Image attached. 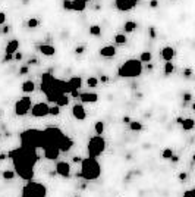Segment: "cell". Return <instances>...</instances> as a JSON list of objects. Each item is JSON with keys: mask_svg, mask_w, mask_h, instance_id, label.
<instances>
[{"mask_svg": "<svg viewBox=\"0 0 195 197\" xmlns=\"http://www.w3.org/2000/svg\"><path fill=\"white\" fill-rule=\"evenodd\" d=\"M7 158L12 159L15 166V174L19 178L25 181H31L34 178V166L40 159L37 149L21 146L19 149L10 150L7 153Z\"/></svg>", "mask_w": 195, "mask_h": 197, "instance_id": "cell-1", "label": "cell"}, {"mask_svg": "<svg viewBox=\"0 0 195 197\" xmlns=\"http://www.w3.org/2000/svg\"><path fill=\"white\" fill-rule=\"evenodd\" d=\"M101 175V166L97 158H84L81 160V172L77 174L78 178H84L85 181H95Z\"/></svg>", "mask_w": 195, "mask_h": 197, "instance_id": "cell-2", "label": "cell"}, {"mask_svg": "<svg viewBox=\"0 0 195 197\" xmlns=\"http://www.w3.org/2000/svg\"><path fill=\"white\" fill-rule=\"evenodd\" d=\"M141 74H142V63L139 59H128L117 69V75L120 78H136Z\"/></svg>", "mask_w": 195, "mask_h": 197, "instance_id": "cell-3", "label": "cell"}, {"mask_svg": "<svg viewBox=\"0 0 195 197\" xmlns=\"http://www.w3.org/2000/svg\"><path fill=\"white\" fill-rule=\"evenodd\" d=\"M19 140H21V146H24V147L41 149V146H43V132H41V129L30 128V129H25L19 134Z\"/></svg>", "mask_w": 195, "mask_h": 197, "instance_id": "cell-4", "label": "cell"}, {"mask_svg": "<svg viewBox=\"0 0 195 197\" xmlns=\"http://www.w3.org/2000/svg\"><path fill=\"white\" fill-rule=\"evenodd\" d=\"M41 132H43V146H41V149L44 146H48V144H56L57 146L60 143V140L65 137V132L57 126H47Z\"/></svg>", "mask_w": 195, "mask_h": 197, "instance_id": "cell-5", "label": "cell"}, {"mask_svg": "<svg viewBox=\"0 0 195 197\" xmlns=\"http://www.w3.org/2000/svg\"><path fill=\"white\" fill-rule=\"evenodd\" d=\"M47 196V188L46 185L40 184L37 181H27V184L22 187V194L21 197H46Z\"/></svg>", "mask_w": 195, "mask_h": 197, "instance_id": "cell-6", "label": "cell"}, {"mask_svg": "<svg viewBox=\"0 0 195 197\" xmlns=\"http://www.w3.org/2000/svg\"><path fill=\"white\" fill-rule=\"evenodd\" d=\"M87 150H88V156L98 158L106 150V140L103 138V135H95V137L90 138Z\"/></svg>", "mask_w": 195, "mask_h": 197, "instance_id": "cell-7", "label": "cell"}, {"mask_svg": "<svg viewBox=\"0 0 195 197\" xmlns=\"http://www.w3.org/2000/svg\"><path fill=\"white\" fill-rule=\"evenodd\" d=\"M31 106H32L31 97L24 96V97H21V99L15 103V113H16L18 116H25V115L31 110Z\"/></svg>", "mask_w": 195, "mask_h": 197, "instance_id": "cell-8", "label": "cell"}, {"mask_svg": "<svg viewBox=\"0 0 195 197\" xmlns=\"http://www.w3.org/2000/svg\"><path fill=\"white\" fill-rule=\"evenodd\" d=\"M48 110H50V106L47 103H43V102L35 103V105L31 106V115L34 118H44V116H47Z\"/></svg>", "mask_w": 195, "mask_h": 197, "instance_id": "cell-9", "label": "cell"}, {"mask_svg": "<svg viewBox=\"0 0 195 197\" xmlns=\"http://www.w3.org/2000/svg\"><path fill=\"white\" fill-rule=\"evenodd\" d=\"M138 4V0H115V7L119 12H129Z\"/></svg>", "mask_w": 195, "mask_h": 197, "instance_id": "cell-10", "label": "cell"}, {"mask_svg": "<svg viewBox=\"0 0 195 197\" xmlns=\"http://www.w3.org/2000/svg\"><path fill=\"white\" fill-rule=\"evenodd\" d=\"M43 152H44V158L48 159V160H54V159L59 158L60 155V150L56 144H48V146H44L43 147Z\"/></svg>", "mask_w": 195, "mask_h": 197, "instance_id": "cell-11", "label": "cell"}, {"mask_svg": "<svg viewBox=\"0 0 195 197\" xmlns=\"http://www.w3.org/2000/svg\"><path fill=\"white\" fill-rule=\"evenodd\" d=\"M56 174L60 175L62 178H69L71 175V165L68 162H57L56 163Z\"/></svg>", "mask_w": 195, "mask_h": 197, "instance_id": "cell-12", "label": "cell"}, {"mask_svg": "<svg viewBox=\"0 0 195 197\" xmlns=\"http://www.w3.org/2000/svg\"><path fill=\"white\" fill-rule=\"evenodd\" d=\"M53 81H54V77L51 75V72H46V74H43V77H41V91L46 93V91L51 87Z\"/></svg>", "mask_w": 195, "mask_h": 197, "instance_id": "cell-13", "label": "cell"}, {"mask_svg": "<svg viewBox=\"0 0 195 197\" xmlns=\"http://www.w3.org/2000/svg\"><path fill=\"white\" fill-rule=\"evenodd\" d=\"M160 55H161V59H163V60H166V62H172L173 57H175V55H176V52H175V49H173L172 46H166V47L161 49Z\"/></svg>", "mask_w": 195, "mask_h": 197, "instance_id": "cell-14", "label": "cell"}, {"mask_svg": "<svg viewBox=\"0 0 195 197\" xmlns=\"http://www.w3.org/2000/svg\"><path fill=\"white\" fill-rule=\"evenodd\" d=\"M72 146H74V140H72L71 137H68V135H65V137L60 140V143L57 144L59 150H60V152H63V153L69 152V150L72 149Z\"/></svg>", "mask_w": 195, "mask_h": 197, "instance_id": "cell-15", "label": "cell"}, {"mask_svg": "<svg viewBox=\"0 0 195 197\" xmlns=\"http://www.w3.org/2000/svg\"><path fill=\"white\" fill-rule=\"evenodd\" d=\"M72 115H74V118L78 119V121H84V119L87 118V112H85V109H84L82 105H75L72 108Z\"/></svg>", "mask_w": 195, "mask_h": 197, "instance_id": "cell-16", "label": "cell"}, {"mask_svg": "<svg viewBox=\"0 0 195 197\" xmlns=\"http://www.w3.org/2000/svg\"><path fill=\"white\" fill-rule=\"evenodd\" d=\"M66 82H68L69 93L71 91H75V90H79L82 87V78L81 77H72V78L69 79V81H66Z\"/></svg>", "mask_w": 195, "mask_h": 197, "instance_id": "cell-17", "label": "cell"}, {"mask_svg": "<svg viewBox=\"0 0 195 197\" xmlns=\"http://www.w3.org/2000/svg\"><path fill=\"white\" fill-rule=\"evenodd\" d=\"M98 55L101 57H113L116 55V47L115 46H104L98 50Z\"/></svg>", "mask_w": 195, "mask_h": 197, "instance_id": "cell-18", "label": "cell"}, {"mask_svg": "<svg viewBox=\"0 0 195 197\" xmlns=\"http://www.w3.org/2000/svg\"><path fill=\"white\" fill-rule=\"evenodd\" d=\"M79 99L82 103H95L98 100V94L97 93H81Z\"/></svg>", "mask_w": 195, "mask_h": 197, "instance_id": "cell-19", "label": "cell"}, {"mask_svg": "<svg viewBox=\"0 0 195 197\" xmlns=\"http://www.w3.org/2000/svg\"><path fill=\"white\" fill-rule=\"evenodd\" d=\"M87 7V3L84 0H71V10L74 12H84Z\"/></svg>", "mask_w": 195, "mask_h": 197, "instance_id": "cell-20", "label": "cell"}, {"mask_svg": "<svg viewBox=\"0 0 195 197\" xmlns=\"http://www.w3.org/2000/svg\"><path fill=\"white\" fill-rule=\"evenodd\" d=\"M38 50L44 56H53V55H56V49L51 44H40Z\"/></svg>", "mask_w": 195, "mask_h": 197, "instance_id": "cell-21", "label": "cell"}, {"mask_svg": "<svg viewBox=\"0 0 195 197\" xmlns=\"http://www.w3.org/2000/svg\"><path fill=\"white\" fill-rule=\"evenodd\" d=\"M18 49H19V41H18V40H10V41L6 44V47H4V53L13 55L15 52H18Z\"/></svg>", "mask_w": 195, "mask_h": 197, "instance_id": "cell-22", "label": "cell"}, {"mask_svg": "<svg viewBox=\"0 0 195 197\" xmlns=\"http://www.w3.org/2000/svg\"><path fill=\"white\" fill-rule=\"evenodd\" d=\"M56 106H59V108H63V106H68L69 105V96L68 94H62V96H59L57 99H56Z\"/></svg>", "mask_w": 195, "mask_h": 197, "instance_id": "cell-23", "label": "cell"}, {"mask_svg": "<svg viewBox=\"0 0 195 197\" xmlns=\"http://www.w3.org/2000/svg\"><path fill=\"white\" fill-rule=\"evenodd\" d=\"M136 30V22L135 21H126L125 24H123V31L125 33H134Z\"/></svg>", "mask_w": 195, "mask_h": 197, "instance_id": "cell-24", "label": "cell"}, {"mask_svg": "<svg viewBox=\"0 0 195 197\" xmlns=\"http://www.w3.org/2000/svg\"><path fill=\"white\" fill-rule=\"evenodd\" d=\"M34 90H35V84H34V81L28 79V81H25V82L22 84V91H24V93H32Z\"/></svg>", "mask_w": 195, "mask_h": 197, "instance_id": "cell-25", "label": "cell"}, {"mask_svg": "<svg viewBox=\"0 0 195 197\" xmlns=\"http://www.w3.org/2000/svg\"><path fill=\"white\" fill-rule=\"evenodd\" d=\"M181 125H182V128H183L185 131H191V129L194 128L195 122H194V119L192 118H188V119H183Z\"/></svg>", "mask_w": 195, "mask_h": 197, "instance_id": "cell-26", "label": "cell"}, {"mask_svg": "<svg viewBox=\"0 0 195 197\" xmlns=\"http://www.w3.org/2000/svg\"><path fill=\"white\" fill-rule=\"evenodd\" d=\"M151 59H153L151 52H142V53H141V56H139L141 63H150V62H151Z\"/></svg>", "mask_w": 195, "mask_h": 197, "instance_id": "cell-27", "label": "cell"}, {"mask_svg": "<svg viewBox=\"0 0 195 197\" xmlns=\"http://www.w3.org/2000/svg\"><path fill=\"white\" fill-rule=\"evenodd\" d=\"M129 128H131L132 131H141V129L144 128V125H142L141 121H131V122H129Z\"/></svg>", "mask_w": 195, "mask_h": 197, "instance_id": "cell-28", "label": "cell"}, {"mask_svg": "<svg viewBox=\"0 0 195 197\" xmlns=\"http://www.w3.org/2000/svg\"><path fill=\"white\" fill-rule=\"evenodd\" d=\"M94 131H95L97 135H101L104 132V122L103 121H97L95 125H94Z\"/></svg>", "mask_w": 195, "mask_h": 197, "instance_id": "cell-29", "label": "cell"}, {"mask_svg": "<svg viewBox=\"0 0 195 197\" xmlns=\"http://www.w3.org/2000/svg\"><path fill=\"white\" fill-rule=\"evenodd\" d=\"M90 34L94 37H100L101 36V27L100 25H91L90 27Z\"/></svg>", "mask_w": 195, "mask_h": 197, "instance_id": "cell-30", "label": "cell"}, {"mask_svg": "<svg viewBox=\"0 0 195 197\" xmlns=\"http://www.w3.org/2000/svg\"><path fill=\"white\" fill-rule=\"evenodd\" d=\"M15 175H16V174H15L13 171H10V169H7V171H3V172H1V177H3V180H4V181H12V180L15 178Z\"/></svg>", "mask_w": 195, "mask_h": 197, "instance_id": "cell-31", "label": "cell"}, {"mask_svg": "<svg viewBox=\"0 0 195 197\" xmlns=\"http://www.w3.org/2000/svg\"><path fill=\"white\" fill-rule=\"evenodd\" d=\"M173 71H175L173 63H172V62H166V63H164V74H166V75H172Z\"/></svg>", "mask_w": 195, "mask_h": 197, "instance_id": "cell-32", "label": "cell"}, {"mask_svg": "<svg viewBox=\"0 0 195 197\" xmlns=\"http://www.w3.org/2000/svg\"><path fill=\"white\" fill-rule=\"evenodd\" d=\"M126 41H128V39H126L125 34H116L115 36V43L116 44H125Z\"/></svg>", "mask_w": 195, "mask_h": 197, "instance_id": "cell-33", "label": "cell"}, {"mask_svg": "<svg viewBox=\"0 0 195 197\" xmlns=\"http://www.w3.org/2000/svg\"><path fill=\"white\" fill-rule=\"evenodd\" d=\"M27 25H28V28H37L40 25V21L37 18H30L28 22H27Z\"/></svg>", "mask_w": 195, "mask_h": 197, "instance_id": "cell-34", "label": "cell"}, {"mask_svg": "<svg viewBox=\"0 0 195 197\" xmlns=\"http://www.w3.org/2000/svg\"><path fill=\"white\" fill-rule=\"evenodd\" d=\"M175 153H173V150L172 149H164L163 152H161V158L163 159H166V160H169V159L172 158Z\"/></svg>", "mask_w": 195, "mask_h": 197, "instance_id": "cell-35", "label": "cell"}, {"mask_svg": "<svg viewBox=\"0 0 195 197\" xmlns=\"http://www.w3.org/2000/svg\"><path fill=\"white\" fill-rule=\"evenodd\" d=\"M87 84H88V87H97L98 85V78H95V77H90V78L87 79Z\"/></svg>", "mask_w": 195, "mask_h": 197, "instance_id": "cell-36", "label": "cell"}, {"mask_svg": "<svg viewBox=\"0 0 195 197\" xmlns=\"http://www.w3.org/2000/svg\"><path fill=\"white\" fill-rule=\"evenodd\" d=\"M60 113V108L59 106H51L50 110H48V115H53V116H57Z\"/></svg>", "mask_w": 195, "mask_h": 197, "instance_id": "cell-37", "label": "cell"}, {"mask_svg": "<svg viewBox=\"0 0 195 197\" xmlns=\"http://www.w3.org/2000/svg\"><path fill=\"white\" fill-rule=\"evenodd\" d=\"M28 71H30V66L25 65V66H21V68H19V72H18V74H19V75H27Z\"/></svg>", "mask_w": 195, "mask_h": 197, "instance_id": "cell-38", "label": "cell"}, {"mask_svg": "<svg viewBox=\"0 0 195 197\" xmlns=\"http://www.w3.org/2000/svg\"><path fill=\"white\" fill-rule=\"evenodd\" d=\"M10 60H13V55H9V53H4V57H3V63H6V62H10Z\"/></svg>", "mask_w": 195, "mask_h": 197, "instance_id": "cell-39", "label": "cell"}, {"mask_svg": "<svg viewBox=\"0 0 195 197\" xmlns=\"http://www.w3.org/2000/svg\"><path fill=\"white\" fill-rule=\"evenodd\" d=\"M77 55H82L84 52H85V46H77L75 47V50H74Z\"/></svg>", "mask_w": 195, "mask_h": 197, "instance_id": "cell-40", "label": "cell"}, {"mask_svg": "<svg viewBox=\"0 0 195 197\" xmlns=\"http://www.w3.org/2000/svg\"><path fill=\"white\" fill-rule=\"evenodd\" d=\"M22 57H24V55L21 52H15L13 53V60H22Z\"/></svg>", "mask_w": 195, "mask_h": 197, "instance_id": "cell-41", "label": "cell"}, {"mask_svg": "<svg viewBox=\"0 0 195 197\" xmlns=\"http://www.w3.org/2000/svg\"><path fill=\"white\" fill-rule=\"evenodd\" d=\"M183 197H195V190H186L185 193H183Z\"/></svg>", "mask_w": 195, "mask_h": 197, "instance_id": "cell-42", "label": "cell"}, {"mask_svg": "<svg viewBox=\"0 0 195 197\" xmlns=\"http://www.w3.org/2000/svg\"><path fill=\"white\" fill-rule=\"evenodd\" d=\"M178 178H179V181H183V182H185V181L188 180V174H186V172H181Z\"/></svg>", "mask_w": 195, "mask_h": 197, "instance_id": "cell-43", "label": "cell"}, {"mask_svg": "<svg viewBox=\"0 0 195 197\" xmlns=\"http://www.w3.org/2000/svg\"><path fill=\"white\" fill-rule=\"evenodd\" d=\"M63 9L65 10H71V0H63Z\"/></svg>", "mask_w": 195, "mask_h": 197, "instance_id": "cell-44", "label": "cell"}, {"mask_svg": "<svg viewBox=\"0 0 195 197\" xmlns=\"http://www.w3.org/2000/svg\"><path fill=\"white\" fill-rule=\"evenodd\" d=\"M191 75H192V69H191V68H186V69H183V77L189 78Z\"/></svg>", "mask_w": 195, "mask_h": 197, "instance_id": "cell-45", "label": "cell"}, {"mask_svg": "<svg viewBox=\"0 0 195 197\" xmlns=\"http://www.w3.org/2000/svg\"><path fill=\"white\" fill-rule=\"evenodd\" d=\"M30 65H38V59L37 57H31L30 60H28V66Z\"/></svg>", "mask_w": 195, "mask_h": 197, "instance_id": "cell-46", "label": "cell"}, {"mask_svg": "<svg viewBox=\"0 0 195 197\" xmlns=\"http://www.w3.org/2000/svg\"><path fill=\"white\" fill-rule=\"evenodd\" d=\"M183 100H185V102H191V100H192V94H191V93H185V94H183Z\"/></svg>", "mask_w": 195, "mask_h": 197, "instance_id": "cell-47", "label": "cell"}, {"mask_svg": "<svg viewBox=\"0 0 195 197\" xmlns=\"http://www.w3.org/2000/svg\"><path fill=\"white\" fill-rule=\"evenodd\" d=\"M6 22V13L4 12H0V25H3Z\"/></svg>", "mask_w": 195, "mask_h": 197, "instance_id": "cell-48", "label": "cell"}, {"mask_svg": "<svg viewBox=\"0 0 195 197\" xmlns=\"http://www.w3.org/2000/svg\"><path fill=\"white\" fill-rule=\"evenodd\" d=\"M69 94H71L74 99H79V94H81V93H79V90H75V91H71Z\"/></svg>", "mask_w": 195, "mask_h": 197, "instance_id": "cell-49", "label": "cell"}, {"mask_svg": "<svg viewBox=\"0 0 195 197\" xmlns=\"http://www.w3.org/2000/svg\"><path fill=\"white\" fill-rule=\"evenodd\" d=\"M157 6H158V0H151V1H150V7H151V9H156Z\"/></svg>", "mask_w": 195, "mask_h": 197, "instance_id": "cell-50", "label": "cell"}, {"mask_svg": "<svg viewBox=\"0 0 195 197\" xmlns=\"http://www.w3.org/2000/svg\"><path fill=\"white\" fill-rule=\"evenodd\" d=\"M150 37L151 39H156V30H154V27H150Z\"/></svg>", "mask_w": 195, "mask_h": 197, "instance_id": "cell-51", "label": "cell"}, {"mask_svg": "<svg viewBox=\"0 0 195 197\" xmlns=\"http://www.w3.org/2000/svg\"><path fill=\"white\" fill-rule=\"evenodd\" d=\"M170 160H172L173 163H176V162H179V156H176V155H173V156L170 158Z\"/></svg>", "mask_w": 195, "mask_h": 197, "instance_id": "cell-52", "label": "cell"}, {"mask_svg": "<svg viewBox=\"0 0 195 197\" xmlns=\"http://www.w3.org/2000/svg\"><path fill=\"white\" fill-rule=\"evenodd\" d=\"M122 121H123V122H125V124H129V122H131V121H132V119L129 118V116H123V118H122Z\"/></svg>", "mask_w": 195, "mask_h": 197, "instance_id": "cell-53", "label": "cell"}, {"mask_svg": "<svg viewBox=\"0 0 195 197\" xmlns=\"http://www.w3.org/2000/svg\"><path fill=\"white\" fill-rule=\"evenodd\" d=\"M7 159V155L6 153H0V160H6Z\"/></svg>", "mask_w": 195, "mask_h": 197, "instance_id": "cell-54", "label": "cell"}, {"mask_svg": "<svg viewBox=\"0 0 195 197\" xmlns=\"http://www.w3.org/2000/svg\"><path fill=\"white\" fill-rule=\"evenodd\" d=\"M81 160H82V158H79V156H75V158H74V162H75V163H81Z\"/></svg>", "mask_w": 195, "mask_h": 197, "instance_id": "cell-55", "label": "cell"}, {"mask_svg": "<svg viewBox=\"0 0 195 197\" xmlns=\"http://www.w3.org/2000/svg\"><path fill=\"white\" fill-rule=\"evenodd\" d=\"M9 28H10V27H4L1 33H3V34H7V33H9Z\"/></svg>", "mask_w": 195, "mask_h": 197, "instance_id": "cell-56", "label": "cell"}, {"mask_svg": "<svg viewBox=\"0 0 195 197\" xmlns=\"http://www.w3.org/2000/svg\"><path fill=\"white\" fill-rule=\"evenodd\" d=\"M107 81H109V77H106V75L101 77V82H107Z\"/></svg>", "mask_w": 195, "mask_h": 197, "instance_id": "cell-57", "label": "cell"}, {"mask_svg": "<svg viewBox=\"0 0 195 197\" xmlns=\"http://www.w3.org/2000/svg\"><path fill=\"white\" fill-rule=\"evenodd\" d=\"M147 69H150V71H151V69H153V65H151V63H147Z\"/></svg>", "mask_w": 195, "mask_h": 197, "instance_id": "cell-58", "label": "cell"}, {"mask_svg": "<svg viewBox=\"0 0 195 197\" xmlns=\"http://www.w3.org/2000/svg\"><path fill=\"white\" fill-rule=\"evenodd\" d=\"M84 1H85V3H88V1H91V0H84Z\"/></svg>", "mask_w": 195, "mask_h": 197, "instance_id": "cell-59", "label": "cell"}]
</instances>
